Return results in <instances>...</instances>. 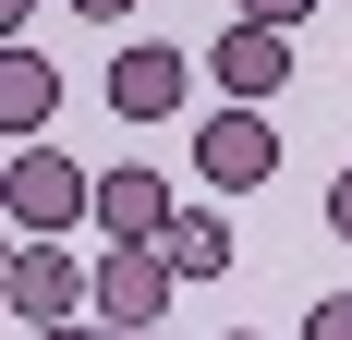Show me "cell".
Instances as JSON below:
<instances>
[{
  "label": "cell",
  "mask_w": 352,
  "mask_h": 340,
  "mask_svg": "<svg viewBox=\"0 0 352 340\" xmlns=\"http://www.w3.org/2000/svg\"><path fill=\"white\" fill-rule=\"evenodd\" d=\"M0 304H12V328H61V316L98 304V268L61 255V231H25V243H12V268H0Z\"/></svg>",
  "instance_id": "obj_1"
},
{
  "label": "cell",
  "mask_w": 352,
  "mask_h": 340,
  "mask_svg": "<svg viewBox=\"0 0 352 340\" xmlns=\"http://www.w3.org/2000/svg\"><path fill=\"white\" fill-rule=\"evenodd\" d=\"M0 206H12V231H73V219H98V170H73L61 146L36 134V146H12V170H0Z\"/></svg>",
  "instance_id": "obj_2"
},
{
  "label": "cell",
  "mask_w": 352,
  "mask_h": 340,
  "mask_svg": "<svg viewBox=\"0 0 352 340\" xmlns=\"http://www.w3.org/2000/svg\"><path fill=\"white\" fill-rule=\"evenodd\" d=\"M170 292H182V268H170V243H109L98 255V316L122 340H146L158 316H170Z\"/></svg>",
  "instance_id": "obj_3"
},
{
  "label": "cell",
  "mask_w": 352,
  "mask_h": 340,
  "mask_svg": "<svg viewBox=\"0 0 352 340\" xmlns=\"http://www.w3.org/2000/svg\"><path fill=\"white\" fill-rule=\"evenodd\" d=\"M195 170H207L219 195H255V182H280V134H267V98H231L195 134Z\"/></svg>",
  "instance_id": "obj_4"
},
{
  "label": "cell",
  "mask_w": 352,
  "mask_h": 340,
  "mask_svg": "<svg viewBox=\"0 0 352 340\" xmlns=\"http://www.w3.org/2000/svg\"><path fill=\"white\" fill-rule=\"evenodd\" d=\"M207 73H219V98H280L292 85V25H219V49H207Z\"/></svg>",
  "instance_id": "obj_5"
},
{
  "label": "cell",
  "mask_w": 352,
  "mask_h": 340,
  "mask_svg": "<svg viewBox=\"0 0 352 340\" xmlns=\"http://www.w3.org/2000/svg\"><path fill=\"white\" fill-rule=\"evenodd\" d=\"M182 73H195V61H182L170 36H134V49L109 61V109H122V122H170V109H182Z\"/></svg>",
  "instance_id": "obj_6"
},
{
  "label": "cell",
  "mask_w": 352,
  "mask_h": 340,
  "mask_svg": "<svg viewBox=\"0 0 352 340\" xmlns=\"http://www.w3.org/2000/svg\"><path fill=\"white\" fill-rule=\"evenodd\" d=\"M182 206H170V182H158V158H122V170H98V231L109 243H158Z\"/></svg>",
  "instance_id": "obj_7"
},
{
  "label": "cell",
  "mask_w": 352,
  "mask_h": 340,
  "mask_svg": "<svg viewBox=\"0 0 352 340\" xmlns=\"http://www.w3.org/2000/svg\"><path fill=\"white\" fill-rule=\"evenodd\" d=\"M49 122H61V61H36L25 36H12V49H0V134L36 146Z\"/></svg>",
  "instance_id": "obj_8"
},
{
  "label": "cell",
  "mask_w": 352,
  "mask_h": 340,
  "mask_svg": "<svg viewBox=\"0 0 352 340\" xmlns=\"http://www.w3.org/2000/svg\"><path fill=\"white\" fill-rule=\"evenodd\" d=\"M158 243H170V268H182V279H219V268H231V219H219V206H182Z\"/></svg>",
  "instance_id": "obj_9"
},
{
  "label": "cell",
  "mask_w": 352,
  "mask_h": 340,
  "mask_svg": "<svg viewBox=\"0 0 352 340\" xmlns=\"http://www.w3.org/2000/svg\"><path fill=\"white\" fill-rule=\"evenodd\" d=\"M304 340H352V292H328V304L304 316Z\"/></svg>",
  "instance_id": "obj_10"
},
{
  "label": "cell",
  "mask_w": 352,
  "mask_h": 340,
  "mask_svg": "<svg viewBox=\"0 0 352 340\" xmlns=\"http://www.w3.org/2000/svg\"><path fill=\"white\" fill-rule=\"evenodd\" d=\"M231 12H243V25H304L316 0H231Z\"/></svg>",
  "instance_id": "obj_11"
},
{
  "label": "cell",
  "mask_w": 352,
  "mask_h": 340,
  "mask_svg": "<svg viewBox=\"0 0 352 340\" xmlns=\"http://www.w3.org/2000/svg\"><path fill=\"white\" fill-rule=\"evenodd\" d=\"M25 340H122L109 316H61V328H25Z\"/></svg>",
  "instance_id": "obj_12"
},
{
  "label": "cell",
  "mask_w": 352,
  "mask_h": 340,
  "mask_svg": "<svg viewBox=\"0 0 352 340\" xmlns=\"http://www.w3.org/2000/svg\"><path fill=\"white\" fill-rule=\"evenodd\" d=\"M328 231L352 243V170H340V182H328Z\"/></svg>",
  "instance_id": "obj_13"
},
{
  "label": "cell",
  "mask_w": 352,
  "mask_h": 340,
  "mask_svg": "<svg viewBox=\"0 0 352 340\" xmlns=\"http://www.w3.org/2000/svg\"><path fill=\"white\" fill-rule=\"evenodd\" d=\"M73 12H85V25H122V12H134V0H73Z\"/></svg>",
  "instance_id": "obj_14"
},
{
  "label": "cell",
  "mask_w": 352,
  "mask_h": 340,
  "mask_svg": "<svg viewBox=\"0 0 352 340\" xmlns=\"http://www.w3.org/2000/svg\"><path fill=\"white\" fill-rule=\"evenodd\" d=\"M219 340H255V328H219Z\"/></svg>",
  "instance_id": "obj_15"
}]
</instances>
